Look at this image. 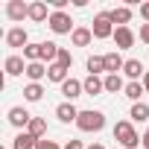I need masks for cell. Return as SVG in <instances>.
<instances>
[{
	"mask_svg": "<svg viewBox=\"0 0 149 149\" xmlns=\"http://www.w3.org/2000/svg\"><path fill=\"white\" fill-rule=\"evenodd\" d=\"M64 149H85V146H82V140H67Z\"/></svg>",
	"mask_w": 149,
	"mask_h": 149,
	"instance_id": "obj_31",
	"label": "cell"
},
{
	"mask_svg": "<svg viewBox=\"0 0 149 149\" xmlns=\"http://www.w3.org/2000/svg\"><path fill=\"white\" fill-rule=\"evenodd\" d=\"M35 149H64V146H58L56 140H38V146Z\"/></svg>",
	"mask_w": 149,
	"mask_h": 149,
	"instance_id": "obj_29",
	"label": "cell"
},
{
	"mask_svg": "<svg viewBox=\"0 0 149 149\" xmlns=\"http://www.w3.org/2000/svg\"><path fill=\"white\" fill-rule=\"evenodd\" d=\"M6 18L21 24L24 18H29V3H24V0H9L6 3Z\"/></svg>",
	"mask_w": 149,
	"mask_h": 149,
	"instance_id": "obj_6",
	"label": "cell"
},
{
	"mask_svg": "<svg viewBox=\"0 0 149 149\" xmlns=\"http://www.w3.org/2000/svg\"><path fill=\"white\" fill-rule=\"evenodd\" d=\"M32 137H38V140H44V134H47V120L44 117H32V123H29V129H26Z\"/></svg>",
	"mask_w": 149,
	"mask_h": 149,
	"instance_id": "obj_26",
	"label": "cell"
},
{
	"mask_svg": "<svg viewBox=\"0 0 149 149\" xmlns=\"http://www.w3.org/2000/svg\"><path fill=\"white\" fill-rule=\"evenodd\" d=\"M111 21H114L117 26H129V21H132V9H129V6H117V9H111Z\"/></svg>",
	"mask_w": 149,
	"mask_h": 149,
	"instance_id": "obj_23",
	"label": "cell"
},
{
	"mask_svg": "<svg viewBox=\"0 0 149 149\" xmlns=\"http://www.w3.org/2000/svg\"><path fill=\"white\" fill-rule=\"evenodd\" d=\"M61 94H64V102H73V100H79V97L85 94V85H82L79 79H67V82L61 85Z\"/></svg>",
	"mask_w": 149,
	"mask_h": 149,
	"instance_id": "obj_10",
	"label": "cell"
},
{
	"mask_svg": "<svg viewBox=\"0 0 149 149\" xmlns=\"http://www.w3.org/2000/svg\"><path fill=\"white\" fill-rule=\"evenodd\" d=\"M123 73L129 76V82H140V79L146 76V70H143L140 58H126V67H123Z\"/></svg>",
	"mask_w": 149,
	"mask_h": 149,
	"instance_id": "obj_11",
	"label": "cell"
},
{
	"mask_svg": "<svg viewBox=\"0 0 149 149\" xmlns=\"http://www.w3.org/2000/svg\"><path fill=\"white\" fill-rule=\"evenodd\" d=\"M44 76H47L44 61H29V64H26V79H29V82H41Z\"/></svg>",
	"mask_w": 149,
	"mask_h": 149,
	"instance_id": "obj_18",
	"label": "cell"
},
{
	"mask_svg": "<svg viewBox=\"0 0 149 149\" xmlns=\"http://www.w3.org/2000/svg\"><path fill=\"white\" fill-rule=\"evenodd\" d=\"M102 58H105V70H108V73H120V70L126 67V58H123V56H120L117 50H111V53H105Z\"/></svg>",
	"mask_w": 149,
	"mask_h": 149,
	"instance_id": "obj_15",
	"label": "cell"
},
{
	"mask_svg": "<svg viewBox=\"0 0 149 149\" xmlns=\"http://www.w3.org/2000/svg\"><path fill=\"white\" fill-rule=\"evenodd\" d=\"M140 15H143V18L149 21V3H143V6H140Z\"/></svg>",
	"mask_w": 149,
	"mask_h": 149,
	"instance_id": "obj_33",
	"label": "cell"
},
{
	"mask_svg": "<svg viewBox=\"0 0 149 149\" xmlns=\"http://www.w3.org/2000/svg\"><path fill=\"white\" fill-rule=\"evenodd\" d=\"M41 53H44V44H41V41H38V44H29V47L24 50L26 64H29V61H41Z\"/></svg>",
	"mask_w": 149,
	"mask_h": 149,
	"instance_id": "obj_27",
	"label": "cell"
},
{
	"mask_svg": "<svg viewBox=\"0 0 149 149\" xmlns=\"http://www.w3.org/2000/svg\"><path fill=\"white\" fill-rule=\"evenodd\" d=\"M76 129H79V132H102V129H105V114L97 111V108L79 111V117H76Z\"/></svg>",
	"mask_w": 149,
	"mask_h": 149,
	"instance_id": "obj_2",
	"label": "cell"
},
{
	"mask_svg": "<svg viewBox=\"0 0 149 149\" xmlns=\"http://www.w3.org/2000/svg\"><path fill=\"white\" fill-rule=\"evenodd\" d=\"M82 85H85V94H88V97H97V94L105 91V82H102L100 76H85Z\"/></svg>",
	"mask_w": 149,
	"mask_h": 149,
	"instance_id": "obj_17",
	"label": "cell"
},
{
	"mask_svg": "<svg viewBox=\"0 0 149 149\" xmlns=\"http://www.w3.org/2000/svg\"><path fill=\"white\" fill-rule=\"evenodd\" d=\"M114 140L120 143V149H137L143 137L134 132V123H132V120H117V126H114Z\"/></svg>",
	"mask_w": 149,
	"mask_h": 149,
	"instance_id": "obj_1",
	"label": "cell"
},
{
	"mask_svg": "<svg viewBox=\"0 0 149 149\" xmlns=\"http://www.w3.org/2000/svg\"><path fill=\"white\" fill-rule=\"evenodd\" d=\"M114 21H111V12H97L94 15V24H91V32L97 41H105V38H114Z\"/></svg>",
	"mask_w": 149,
	"mask_h": 149,
	"instance_id": "obj_3",
	"label": "cell"
},
{
	"mask_svg": "<svg viewBox=\"0 0 149 149\" xmlns=\"http://www.w3.org/2000/svg\"><path fill=\"white\" fill-rule=\"evenodd\" d=\"M35 146H38V137H32L29 132H18L12 140V149H35Z\"/></svg>",
	"mask_w": 149,
	"mask_h": 149,
	"instance_id": "obj_16",
	"label": "cell"
},
{
	"mask_svg": "<svg viewBox=\"0 0 149 149\" xmlns=\"http://www.w3.org/2000/svg\"><path fill=\"white\" fill-rule=\"evenodd\" d=\"M129 120H132V123H146V120H149V105H146V102H134L132 111H129Z\"/></svg>",
	"mask_w": 149,
	"mask_h": 149,
	"instance_id": "obj_22",
	"label": "cell"
},
{
	"mask_svg": "<svg viewBox=\"0 0 149 149\" xmlns=\"http://www.w3.org/2000/svg\"><path fill=\"white\" fill-rule=\"evenodd\" d=\"M9 123H12L15 129L26 132V129H29V123H32V114H29L24 105H12V108H9Z\"/></svg>",
	"mask_w": 149,
	"mask_h": 149,
	"instance_id": "obj_5",
	"label": "cell"
},
{
	"mask_svg": "<svg viewBox=\"0 0 149 149\" xmlns=\"http://www.w3.org/2000/svg\"><path fill=\"white\" fill-rule=\"evenodd\" d=\"M50 15H53V12H47V3H44V0H35V3H29V21L44 24V21H50Z\"/></svg>",
	"mask_w": 149,
	"mask_h": 149,
	"instance_id": "obj_13",
	"label": "cell"
},
{
	"mask_svg": "<svg viewBox=\"0 0 149 149\" xmlns=\"http://www.w3.org/2000/svg\"><path fill=\"white\" fill-rule=\"evenodd\" d=\"M6 47H29V32L24 29V26H12L9 32H6Z\"/></svg>",
	"mask_w": 149,
	"mask_h": 149,
	"instance_id": "obj_7",
	"label": "cell"
},
{
	"mask_svg": "<svg viewBox=\"0 0 149 149\" xmlns=\"http://www.w3.org/2000/svg\"><path fill=\"white\" fill-rule=\"evenodd\" d=\"M3 70H6V76H21V73H26V58L24 56H6L3 61Z\"/></svg>",
	"mask_w": 149,
	"mask_h": 149,
	"instance_id": "obj_9",
	"label": "cell"
},
{
	"mask_svg": "<svg viewBox=\"0 0 149 149\" xmlns=\"http://www.w3.org/2000/svg\"><path fill=\"white\" fill-rule=\"evenodd\" d=\"M129 100H132V105L134 102H140V97L146 94V88H143V82H126V91H123Z\"/></svg>",
	"mask_w": 149,
	"mask_h": 149,
	"instance_id": "obj_24",
	"label": "cell"
},
{
	"mask_svg": "<svg viewBox=\"0 0 149 149\" xmlns=\"http://www.w3.org/2000/svg\"><path fill=\"white\" fill-rule=\"evenodd\" d=\"M143 88H146V94H149V70H146V76H143Z\"/></svg>",
	"mask_w": 149,
	"mask_h": 149,
	"instance_id": "obj_34",
	"label": "cell"
},
{
	"mask_svg": "<svg viewBox=\"0 0 149 149\" xmlns=\"http://www.w3.org/2000/svg\"><path fill=\"white\" fill-rule=\"evenodd\" d=\"M56 64H61V67H67L70 70V64H73V56H70V50H58V58H56Z\"/></svg>",
	"mask_w": 149,
	"mask_h": 149,
	"instance_id": "obj_28",
	"label": "cell"
},
{
	"mask_svg": "<svg viewBox=\"0 0 149 149\" xmlns=\"http://www.w3.org/2000/svg\"><path fill=\"white\" fill-rule=\"evenodd\" d=\"M70 41H73V47H88V44L94 41L91 26H76V29H73V35H70Z\"/></svg>",
	"mask_w": 149,
	"mask_h": 149,
	"instance_id": "obj_14",
	"label": "cell"
},
{
	"mask_svg": "<svg viewBox=\"0 0 149 149\" xmlns=\"http://www.w3.org/2000/svg\"><path fill=\"white\" fill-rule=\"evenodd\" d=\"M56 117H58L61 123H76L79 108L73 105V102H58V105H56Z\"/></svg>",
	"mask_w": 149,
	"mask_h": 149,
	"instance_id": "obj_12",
	"label": "cell"
},
{
	"mask_svg": "<svg viewBox=\"0 0 149 149\" xmlns=\"http://www.w3.org/2000/svg\"><path fill=\"white\" fill-rule=\"evenodd\" d=\"M140 146H143V149H149V129L143 132V140H140Z\"/></svg>",
	"mask_w": 149,
	"mask_h": 149,
	"instance_id": "obj_32",
	"label": "cell"
},
{
	"mask_svg": "<svg viewBox=\"0 0 149 149\" xmlns=\"http://www.w3.org/2000/svg\"><path fill=\"white\" fill-rule=\"evenodd\" d=\"M85 67H88V76H100V73H105V58L102 56H91L85 61Z\"/></svg>",
	"mask_w": 149,
	"mask_h": 149,
	"instance_id": "obj_25",
	"label": "cell"
},
{
	"mask_svg": "<svg viewBox=\"0 0 149 149\" xmlns=\"http://www.w3.org/2000/svg\"><path fill=\"white\" fill-rule=\"evenodd\" d=\"M114 149H120V146H114Z\"/></svg>",
	"mask_w": 149,
	"mask_h": 149,
	"instance_id": "obj_35",
	"label": "cell"
},
{
	"mask_svg": "<svg viewBox=\"0 0 149 149\" xmlns=\"http://www.w3.org/2000/svg\"><path fill=\"white\" fill-rule=\"evenodd\" d=\"M47 79L50 82H56V85H64L70 76H67V67H61V64H50L47 67Z\"/></svg>",
	"mask_w": 149,
	"mask_h": 149,
	"instance_id": "obj_19",
	"label": "cell"
},
{
	"mask_svg": "<svg viewBox=\"0 0 149 149\" xmlns=\"http://www.w3.org/2000/svg\"><path fill=\"white\" fill-rule=\"evenodd\" d=\"M41 97H44V85L41 82H29L24 88V100L26 102H41Z\"/></svg>",
	"mask_w": 149,
	"mask_h": 149,
	"instance_id": "obj_21",
	"label": "cell"
},
{
	"mask_svg": "<svg viewBox=\"0 0 149 149\" xmlns=\"http://www.w3.org/2000/svg\"><path fill=\"white\" fill-rule=\"evenodd\" d=\"M134 32H132V26H117L114 29V44H117V50H132L134 47Z\"/></svg>",
	"mask_w": 149,
	"mask_h": 149,
	"instance_id": "obj_8",
	"label": "cell"
},
{
	"mask_svg": "<svg viewBox=\"0 0 149 149\" xmlns=\"http://www.w3.org/2000/svg\"><path fill=\"white\" fill-rule=\"evenodd\" d=\"M102 82H105V91H108V94H120V91H126V82H123L120 73H108Z\"/></svg>",
	"mask_w": 149,
	"mask_h": 149,
	"instance_id": "obj_20",
	"label": "cell"
},
{
	"mask_svg": "<svg viewBox=\"0 0 149 149\" xmlns=\"http://www.w3.org/2000/svg\"><path fill=\"white\" fill-rule=\"evenodd\" d=\"M140 41H143V44H149V24H143V26H140Z\"/></svg>",
	"mask_w": 149,
	"mask_h": 149,
	"instance_id": "obj_30",
	"label": "cell"
},
{
	"mask_svg": "<svg viewBox=\"0 0 149 149\" xmlns=\"http://www.w3.org/2000/svg\"><path fill=\"white\" fill-rule=\"evenodd\" d=\"M47 26L56 32V35H73V18L67 15V12H53L50 15V21H47Z\"/></svg>",
	"mask_w": 149,
	"mask_h": 149,
	"instance_id": "obj_4",
	"label": "cell"
}]
</instances>
